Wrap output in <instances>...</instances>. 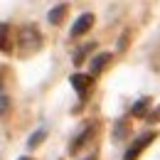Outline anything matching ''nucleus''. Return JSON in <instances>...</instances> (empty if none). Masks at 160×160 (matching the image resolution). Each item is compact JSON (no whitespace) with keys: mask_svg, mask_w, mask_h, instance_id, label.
Returning a JSON list of instances; mask_svg holds the SVG:
<instances>
[{"mask_svg":"<svg viewBox=\"0 0 160 160\" xmlns=\"http://www.w3.org/2000/svg\"><path fill=\"white\" fill-rule=\"evenodd\" d=\"M20 44H22V49L25 52H35V49H40V44H42V35H40V30L37 27H32V25H27V27H22V32H20Z\"/></svg>","mask_w":160,"mask_h":160,"instance_id":"obj_1","label":"nucleus"},{"mask_svg":"<svg viewBox=\"0 0 160 160\" xmlns=\"http://www.w3.org/2000/svg\"><path fill=\"white\" fill-rule=\"evenodd\" d=\"M153 138H155V133H145V136H140V138L136 140V143H133L128 150H126L123 160H138V155L143 153V150H145V148H148V143H150Z\"/></svg>","mask_w":160,"mask_h":160,"instance_id":"obj_2","label":"nucleus"},{"mask_svg":"<svg viewBox=\"0 0 160 160\" xmlns=\"http://www.w3.org/2000/svg\"><path fill=\"white\" fill-rule=\"evenodd\" d=\"M91 25H94V15L91 12H84L77 18V22L72 25V37H81L84 32H89L91 30Z\"/></svg>","mask_w":160,"mask_h":160,"instance_id":"obj_3","label":"nucleus"},{"mask_svg":"<svg viewBox=\"0 0 160 160\" xmlns=\"http://www.w3.org/2000/svg\"><path fill=\"white\" fill-rule=\"evenodd\" d=\"M69 84H72V89H74L81 99H84V96H86V91L91 89V84H94V81H91V77H89V74H74V77L69 79Z\"/></svg>","mask_w":160,"mask_h":160,"instance_id":"obj_4","label":"nucleus"},{"mask_svg":"<svg viewBox=\"0 0 160 160\" xmlns=\"http://www.w3.org/2000/svg\"><path fill=\"white\" fill-rule=\"evenodd\" d=\"M111 62V54L108 52H101V54H96L94 59L89 62V67H91V72H89V77H94V74H99V72H103V67Z\"/></svg>","mask_w":160,"mask_h":160,"instance_id":"obj_5","label":"nucleus"},{"mask_svg":"<svg viewBox=\"0 0 160 160\" xmlns=\"http://www.w3.org/2000/svg\"><path fill=\"white\" fill-rule=\"evenodd\" d=\"M91 131H94L91 126H86V128H81V133H79V136H77L74 140H72V145H69V150H72V153H77V150L81 148V145H84L86 140L91 138Z\"/></svg>","mask_w":160,"mask_h":160,"instance_id":"obj_6","label":"nucleus"},{"mask_svg":"<svg viewBox=\"0 0 160 160\" xmlns=\"http://www.w3.org/2000/svg\"><path fill=\"white\" fill-rule=\"evenodd\" d=\"M0 52H10V25H0Z\"/></svg>","mask_w":160,"mask_h":160,"instance_id":"obj_7","label":"nucleus"},{"mask_svg":"<svg viewBox=\"0 0 160 160\" xmlns=\"http://www.w3.org/2000/svg\"><path fill=\"white\" fill-rule=\"evenodd\" d=\"M64 15H67V5H64V2H59L54 10H49V15H47V18H49V22H52V25H59V22L64 20Z\"/></svg>","mask_w":160,"mask_h":160,"instance_id":"obj_8","label":"nucleus"},{"mask_svg":"<svg viewBox=\"0 0 160 160\" xmlns=\"http://www.w3.org/2000/svg\"><path fill=\"white\" fill-rule=\"evenodd\" d=\"M148 108H150V101H148V99H140L138 103L131 108V113H133V116H145V111H148Z\"/></svg>","mask_w":160,"mask_h":160,"instance_id":"obj_9","label":"nucleus"},{"mask_svg":"<svg viewBox=\"0 0 160 160\" xmlns=\"http://www.w3.org/2000/svg\"><path fill=\"white\" fill-rule=\"evenodd\" d=\"M44 138H47V131H44V128H40V131H35V133L30 136L27 145H30V148H35V145H40V143H42Z\"/></svg>","mask_w":160,"mask_h":160,"instance_id":"obj_10","label":"nucleus"},{"mask_svg":"<svg viewBox=\"0 0 160 160\" xmlns=\"http://www.w3.org/2000/svg\"><path fill=\"white\" fill-rule=\"evenodd\" d=\"M91 49H94V42H86V44H84V47H81L79 52H77V54H74V62H77V64H81V62H84V57H86V54H89V52H91Z\"/></svg>","mask_w":160,"mask_h":160,"instance_id":"obj_11","label":"nucleus"},{"mask_svg":"<svg viewBox=\"0 0 160 160\" xmlns=\"http://www.w3.org/2000/svg\"><path fill=\"white\" fill-rule=\"evenodd\" d=\"M8 108H10V99L0 94V116H5V113H8Z\"/></svg>","mask_w":160,"mask_h":160,"instance_id":"obj_12","label":"nucleus"},{"mask_svg":"<svg viewBox=\"0 0 160 160\" xmlns=\"http://www.w3.org/2000/svg\"><path fill=\"white\" fill-rule=\"evenodd\" d=\"M20 160H30V158H20Z\"/></svg>","mask_w":160,"mask_h":160,"instance_id":"obj_13","label":"nucleus"},{"mask_svg":"<svg viewBox=\"0 0 160 160\" xmlns=\"http://www.w3.org/2000/svg\"><path fill=\"white\" fill-rule=\"evenodd\" d=\"M86 160H94V158H86Z\"/></svg>","mask_w":160,"mask_h":160,"instance_id":"obj_14","label":"nucleus"}]
</instances>
